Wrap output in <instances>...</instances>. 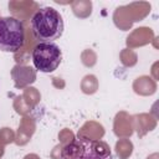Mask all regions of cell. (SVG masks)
<instances>
[{
	"label": "cell",
	"instance_id": "6da1fadb",
	"mask_svg": "<svg viewBox=\"0 0 159 159\" xmlns=\"http://www.w3.org/2000/svg\"><path fill=\"white\" fill-rule=\"evenodd\" d=\"M31 30L37 41L53 42L63 34V17L56 9L51 6L41 7L31 19Z\"/></svg>",
	"mask_w": 159,
	"mask_h": 159
},
{
	"label": "cell",
	"instance_id": "7a4b0ae2",
	"mask_svg": "<svg viewBox=\"0 0 159 159\" xmlns=\"http://www.w3.org/2000/svg\"><path fill=\"white\" fill-rule=\"evenodd\" d=\"M25 43L22 22L15 17H0V51L17 52Z\"/></svg>",
	"mask_w": 159,
	"mask_h": 159
},
{
	"label": "cell",
	"instance_id": "3957f363",
	"mask_svg": "<svg viewBox=\"0 0 159 159\" xmlns=\"http://www.w3.org/2000/svg\"><path fill=\"white\" fill-rule=\"evenodd\" d=\"M62 62V51L53 42H40L32 51V63L35 68L43 73L57 70Z\"/></svg>",
	"mask_w": 159,
	"mask_h": 159
},
{
	"label": "cell",
	"instance_id": "277c9868",
	"mask_svg": "<svg viewBox=\"0 0 159 159\" xmlns=\"http://www.w3.org/2000/svg\"><path fill=\"white\" fill-rule=\"evenodd\" d=\"M62 159H112V154L97 142L78 138L65 149Z\"/></svg>",
	"mask_w": 159,
	"mask_h": 159
}]
</instances>
